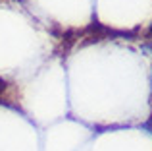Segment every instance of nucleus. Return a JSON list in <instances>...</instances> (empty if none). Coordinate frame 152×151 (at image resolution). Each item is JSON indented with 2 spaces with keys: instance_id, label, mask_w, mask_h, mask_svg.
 I'll return each mask as SVG.
<instances>
[{
  "instance_id": "1",
  "label": "nucleus",
  "mask_w": 152,
  "mask_h": 151,
  "mask_svg": "<svg viewBox=\"0 0 152 151\" xmlns=\"http://www.w3.org/2000/svg\"><path fill=\"white\" fill-rule=\"evenodd\" d=\"M148 35H150V37H152V25H150V29H148Z\"/></svg>"
}]
</instances>
